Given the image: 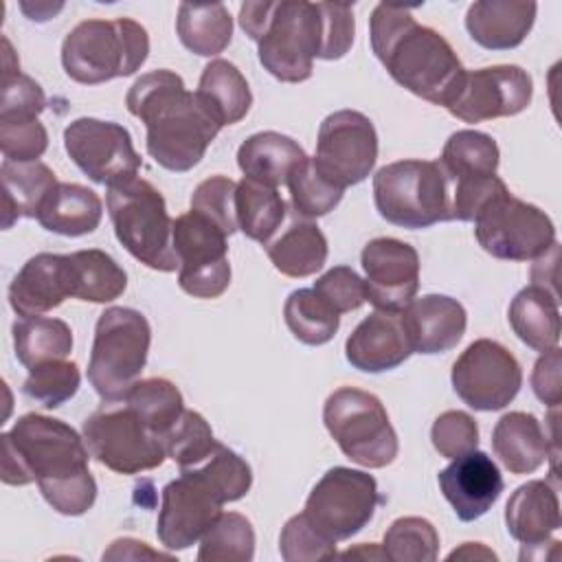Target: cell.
<instances>
[{
	"mask_svg": "<svg viewBox=\"0 0 562 562\" xmlns=\"http://www.w3.org/2000/svg\"><path fill=\"white\" fill-rule=\"evenodd\" d=\"M46 108L42 86L18 70H2L0 119H37Z\"/></svg>",
	"mask_w": 562,
	"mask_h": 562,
	"instance_id": "681fc988",
	"label": "cell"
},
{
	"mask_svg": "<svg viewBox=\"0 0 562 562\" xmlns=\"http://www.w3.org/2000/svg\"><path fill=\"white\" fill-rule=\"evenodd\" d=\"M224 498L193 468L180 470V476L162 487L156 536L167 551H180L195 544L222 514Z\"/></svg>",
	"mask_w": 562,
	"mask_h": 562,
	"instance_id": "e0dca14e",
	"label": "cell"
},
{
	"mask_svg": "<svg viewBox=\"0 0 562 562\" xmlns=\"http://www.w3.org/2000/svg\"><path fill=\"white\" fill-rule=\"evenodd\" d=\"M501 151L496 140L476 130H459L443 145L439 165L452 184L481 182L496 176Z\"/></svg>",
	"mask_w": 562,
	"mask_h": 562,
	"instance_id": "1f68e13d",
	"label": "cell"
},
{
	"mask_svg": "<svg viewBox=\"0 0 562 562\" xmlns=\"http://www.w3.org/2000/svg\"><path fill=\"white\" fill-rule=\"evenodd\" d=\"M272 266L292 279L316 274L327 261V237L312 220L292 222L274 241L266 244Z\"/></svg>",
	"mask_w": 562,
	"mask_h": 562,
	"instance_id": "d6a6232c",
	"label": "cell"
},
{
	"mask_svg": "<svg viewBox=\"0 0 562 562\" xmlns=\"http://www.w3.org/2000/svg\"><path fill=\"white\" fill-rule=\"evenodd\" d=\"M105 206L116 239L134 259L158 272L178 270L173 220L162 193L151 182L136 176L108 187Z\"/></svg>",
	"mask_w": 562,
	"mask_h": 562,
	"instance_id": "8992f818",
	"label": "cell"
},
{
	"mask_svg": "<svg viewBox=\"0 0 562 562\" xmlns=\"http://www.w3.org/2000/svg\"><path fill=\"white\" fill-rule=\"evenodd\" d=\"M307 158L305 149L290 136L279 132H257L237 149V165L244 178L279 187Z\"/></svg>",
	"mask_w": 562,
	"mask_h": 562,
	"instance_id": "4316f807",
	"label": "cell"
},
{
	"mask_svg": "<svg viewBox=\"0 0 562 562\" xmlns=\"http://www.w3.org/2000/svg\"><path fill=\"white\" fill-rule=\"evenodd\" d=\"M143 558H171L169 553H160L147 547V542L134 538H121L103 551V560H143Z\"/></svg>",
	"mask_w": 562,
	"mask_h": 562,
	"instance_id": "11a10c76",
	"label": "cell"
},
{
	"mask_svg": "<svg viewBox=\"0 0 562 562\" xmlns=\"http://www.w3.org/2000/svg\"><path fill=\"white\" fill-rule=\"evenodd\" d=\"M176 31L182 46L200 57L220 55L233 40V18L222 2H180Z\"/></svg>",
	"mask_w": 562,
	"mask_h": 562,
	"instance_id": "836d02e7",
	"label": "cell"
},
{
	"mask_svg": "<svg viewBox=\"0 0 562 562\" xmlns=\"http://www.w3.org/2000/svg\"><path fill=\"white\" fill-rule=\"evenodd\" d=\"M255 558V529L237 512H222L200 538V562H250Z\"/></svg>",
	"mask_w": 562,
	"mask_h": 562,
	"instance_id": "ab89813d",
	"label": "cell"
},
{
	"mask_svg": "<svg viewBox=\"0 0 562 562\" xmlns=\"http://www.w3.org/2000/svg\"><path fill=\"white\" fill-rule=\"evenodd\" d=\"M474 237L479 246L496 259L533 261L555 244L551 217L503 184L474 215Z\"/></svg>",
	"mask_w": 562,
	"mask_h": 562,
	"instance_id": "30bf717a",
	"label": "cell"
},
{
	"mask_svg": "<svg viewBox=\"0 0 562 562\" xmlns=\"http://www.w3.org/2000/svg\"><path fill=\"white\" fill-rule=\"evenodd\" d=\"M288 191H290V202L296 215L303 220H316L334 211L340 200L345 189L334 184L329 178H325L312 158H305L290 176H288Z\"/></svg>",
	"mask_w": 562,
	"mask_h": 562,
	"instance_id": "60d3db41",
	"label": "cell"
},
{
	"mask_svg": "<svg viewBox=\"0 0 562 562\" xmlns=\"http://www.w3.org/2000/svg\"><path fill=\"white\" fill-rule=\"evenodd\" d=\"M505 525L522 547L547 544L562 525L558 492L540 479L522 483L507 501Z\"/></svg>",
	"mask_w": 562,
	"mask_h": 562,
	"instance_id": "d4e9b609",
	"label": "cell"
},
{
	"mask_svg": "<svg viewBox=\"0 0 562 562\" xmlns=\"http://www.w3.org/2000/svg\"><path fill=\"white\" fill-rule=\"evenodd\" d=\"M439 490L463 522H472L487 514L498 501L505 483L498 465L490 454L470 450L437 474Z\"/></svg>",
	"mask_w": 562,
	"mask_h": 562,
	"instance_id": "ffe728a7",
	"label": "cell"
},
{
	"mask_svg": "<svg viewBox=\"0 0 562 562\" xmlns=\"http://www.w3.org/2000/svg\"><path fill=\"white\" fill-rule=\"evenodd\" d=\"M514 334L531 349L544 353L560 342L558 294L542 285L522 288L507 310Z\"/></svg>",
	"mask_w": 562,
	"mask_h": 562,
	"instance_id": "83f0119b",
	"label": "cell"
},
{
	"mask_svg": "<svg viewBox=\"0 0 562 562\" xmlns=\"http://www.w3.org/2000/svg\"><path fill=\"white\" fill-rule=\"evenodd\" d=\"M127 112L147 127V154L167 171H189L222 130L180 75L151 70L140 75L125 97Z\"/></svg>",
	"mask_w": 562,
	"mask_h": 562,
	"instance_id": "7a4b0ae2",
	"label": "cell"
},
{
	"mask_svg": "<svg viewBox=\"0 0 562 562\" xmlns=\"http://www.w3.org/2000/svg\"><path fill=\"white\" fill-rule=\"evenodd\" d=\"M533 97L531 75L514 64L465 70L446 110L463 123H481L516 116L529 108Z\"/></svg>",
	"mask_w": 562,
	"mask_h": 562,
	"instance_id": "ac0fdd59",
	"label": "cell"
},
{
	"mask_svg": "<svg viewBox=\"0 0 562 562\" xmlns=\"http://www.w3.org/2000/svg\"><path fill=\"white\" fill-rule=\"evenodd\" d=\"M191 468L198 470L217 490V494L224 498V503L244 498L252 485L250 465L235 450L226 448L220 441L215 443V448L211 450V454L204 461H200L198 465H191Z\"/></svg>",
	"mask_w": 562,
	"mask_h": 562,
	"instance_id": "f6af8a7d",
	"label": "cell"
},
{
	"mask_svg": "<svg viewBox=\"0 0 562 562\" xmlns=\"http://www.w3.org/2000/svg\"><path fill=\"white\" fill-rule=\"evenodd\" d=\"M235 189L237 182L226 176H211L202 180L191 195V211L215 222L226 235L237 231L235 220Z\"/></svg>",
	"mask_w": 562,
	"mask_h": 562,
	"instance_id": "bcb514c9",
	"label": "cell"
},
{
	"mask_svg": "<svg viewBox=\"0 0 562 562\" xmlns=\"http://www.w3.org/2000/svg\"><path fill=\"white\" fill-rule=\"evenodd\" d=\"M279 553L285 562H314L336 555V542L321 536L301 514L292 516L279 536Z\"/></svg>",
	"mask_w": 562,
	"mask_h": 562,
	"instance_id": "7dc6e473",
	"label": "cell"
},
{
	"mask_svg": "<svg viewBox=\"0 0 562 562\" xmlns=\"http://www.w3.org/2000/svg\"><path fill=\"white\" fill-rule=\"evenodd\" d=\"M323 20V48L318 59H340L349 53L356 33V20L351 4L318 2Z\"/></svg>",
	"mask_w": 562,
	"mask_h": 562,
	"instance_id": "f5cc1de1",
	"label": "cell"
},
{
	"mask_svg": "<svg viewBox=\"0 0 562 562\" xmlns=\"http://www.w3.org/2000/svg\"><path fill=\"white\" fill-rule=\"evenodd\" d=\"M378 503L380 492L371 474L336 465L312 487L303 516L321 536L338 542L367 527Z\"/></svg>",
	"mask_w": 562,
	"mask_h": 562,
	"instance_id": "7c38bea8",
	"label": "cell"
},
{
	"mask_svg": "<svg viewBox=\"0 0 562 562\" xmlns=\"http://www.w3.org/2000/svg\"><path fill=\"white\" fill-rule=\"evenodd\" d=\"M217 439L209 422L198 411H182L178 422L165 435V452L171 461L178 463L180 470L198 465L204 461L215 448Z\"/></svg>",
	"mask_w": 562,
	"mask_h": 562,
	"instance_id": "ee69618b",
	"label": "cell"
},
{
	"mask_svg": "<svg viewBox=\"0 0 562 562\" xmlns=\"http://www.w3.org/2000/svg\"><path fill=\"white\" fill-rule=\"evenodd\" d=\"M452 558H483V560H496V553L485 549L481 542H463L461 549H454L450 555Z\"/></svg>",
	"mask_w": 562,
	"mask_h": 562,
	"instance_id": "9f6ffc18",
	"label": "cell"
},
{
	"mask_svg": "<svg viewBox=\"0 0 562 562\" xmlns=\"http://www.w3.org/2000/svg\"><path fill=\"white\" fill-rule=\"evenodd\" d=\"M103 217L101 198L77 182H57L37 213L42 228L64 235L81 237L92 233Z\"/></svg>",
	"mask_w": 562,
	"mask_h": 562,
	"instance_id": "f1b7e54d",
	"label": "cell"
},
{
	"mask_svg": "<svg viewBox=\"0 0 562 562\" xmlns=\"http://www.w3.org/2000/svg\"><path fill=\"white\" fill-rule=\"evenodd\" d=\"M452 389L474 411H501L518 395L522 369L496 340L479 338L452 364Z\"/></svg>",
	"mask_w": 562,
	"mask_h": 562,
	"instance_id": "5bb4252c",
	"label": "cell"
},
{
	"mask_svg": "<svg viewBox=\"0 0 562 562\" xmlns=\"http://www.w3.org/2000/svg\"><path fill=\"white\" fill-rule=\"evenodd\" d=\"M413 353L400 312L375 310L362 318L345 342L347 362L364 373H382L400 367Z\"/></svg>",
	"mask_w": 562,
	"mask_h": 562,
	"instance_id": "603a6c76",
	"label": "cell"
},
{
	"mask_svg": "<svg viewBox=\"0 0 562 562\" xmlns=\"http://www.w3.org/2000/svg\"><path fill=\"white\" fill-rule=\"evenodd\" d=\"M149 55V35L132 18L83 20L61 44L66 75L83 86H97L134 75Z\"/></svg>",
	"mask_w": 562,
	"mask_h": 562,
	"instance_id": "5b68a950",
	"label": "cell"
},
{
	"mask_svg": "<svg viewBox=\"0 0 562 562\" xmlns=\"http://www.w3.org/2000/svg\"><path fill=\"white\" fill-rule=\"evenodd\" d=\"M64 147L70 160L92 180L105 187L136 178L143 160L130 132L114 123L81 116L66 125Z\"/></svg>",
	"mask_w": 562,
	"mask_h": 562,
	"instance_id": "2e32d148",
	"label": "cell"
},
{
	"mask_svg": "<svg viewBox=\"0 0 562 562\" xmlns=\"http://www.w3.org/2000/svg\"><path fill=\"white\" fill-rule=\"evenodd\" d=\"M336 314L358 310L367 301L364 279L349 266H334L314 281L312 288Z\"/></svg>",
	"mask_w": 562,
	"mask_h": 562,
	"instance_id": "816d5d0a",
	"label": "cell"
},
{
	"mask_svg": "<svg viewBox=\"0 0 562 562\" xmlns=\"http://www.w3.org/2000/svg\"><path fill=\"white\" fill-rule=\"evenodd\" d=\"M195 94L222 127L239 123L252 105L246 77L226 59H213L204 66Z\"/></svg>",
	"mask_w": 562,
	"mask_h": 562,
	"instance_id": "4dcf8cb0",
	"label": "cell"
},
{
	"mask_svg": "<svg viewBox=\"0 0 562 562\" xmlns=\"http://www.w3.org/2000/svg\"><path fill=\"white\" fill-rule=\"evenodd\" d=\"M2 176V228H11V224L20 217H35L57 187V178L50 167L40 160L33 162H13L4 160L0 167Z\"/></svg>",
	"mask_w": 562,
	"mask_h": 562,
	"instance_id": "f546056e",
	"label": "cell"
},
{
	"mask_svg": "<svg viewBox=\"0 0 562 562\" xmlns=\"http://www.w3.org/2000/svg\"><path fill=\"white\" fill-rule=\"evenodd\" d=\"M48 147V132L40 119H0V151L4 160L33 162Z\"/></svg>",
	"mask_w": 562,
	"mask_h": 562,
	"instance_id": "c3c4849f",
	"label": "cell"
},
{
	"mask_svg": "<svg viewBox=\"0 0 562 562\" xmlns=\"http://www.w3.org/2000/svg\"><path fill=\"white\" fill-rule=\"evenodd\" d=\"M75 299L90 303H110L127 288V274L105 250L88 248L70 252Z\"/></svg>",
	"mask_w": 562,
	"mask_h": 562,
	"instance_id": "8d00e7d4",
	"label": "cell"
},
{
	"mask_svg": "<svg viewBox=\"0 0 562 562\" xmlns=\"http://www.w3.org/2000/svg\"><path fill=\"white\" fill-rule=\"evenodd\" d=\"M13 349L15 358L26 369L66 360L72 351V331L59 318L22 316L13 323Z\"/></svg>",
	"mask_w": 562,
	"mask_h": 562,
	"instance_id": "e575fe53",
	"label": "cell"
},
{
	"mask_svg": "<svg viewBox=\"0 0 562 562\" xmlns=\"http://www.w3.org/2000/svg\"><path fill=\"white\" fill-rule=\"evenodd\" d=\"M342 558H353V555H360V558H373V560H384L386 555H384V551L382 549H378L375 544H369V549H367V544H362V547H358V549H347L345 553H340Z\"/></svg>",
	"mask_w": 562,
	"mask_h": 562,
	"instance_id": "6f0895ef",
	"label": "cell"
},
{
	"mask_svg": "<svg viewBox=\"0 0 562 562\" xmlns=\"http://www.w3.org/2000/svg\"><path fill=\"white\" fill-rule=\"evenodd\" d=\"M492 450L512 474H531L549 457V437L531 413H505L492 430Z\"/></svg>",
	"mask_w": 562,
	"mask_h": 562,
	"instance_id": "484cf974",
	"label": "cell"
},
{
	"mask_svg": "<svg viewBox=\"0 0 562 562\" xmlns=\"http://www.w3.org/2000/svg\"><path fill=\"white\" fill-rule=\"evenodd\" d=\"M235 220L248 239L266 246L285 220V202L274 187L241 178L235 189Z\"/></svg>",
	"mask_w": 562,
	"mask_h": 562,
	"instance_id": "d590c367",
	"label": "cell"
},
{
	"mask_svg": "<svg viewBox=\"0 0 562 562\" xmlns=\"http://www.w3.org/2000/svg\"><path fill=\"white\" fill-rule=\"evenodd\" d=\"M323 422L342 454L362 468H384L395 461L400 441L386 408L369 391L336 389L323 406Z\"/></svg>",
	"mask_w": 562,
	"mask_h": 562,
	"instance_id": "9c48e42d",
	"label": "cell"
},
{
	"mask_svg": "<svg viewBox=\"0 0 562 562\" xmlns=\"http://www.w3.org/2000/svg\"><path fill=\"white\" fill-rule=\"evenodd\" d=\"M378 213L402 228H428L452 220L450 180L439 160H397L373 176Z\"/></svg>",
	"mask_w": 562,
	"mask_h": 562,
	"instance_id": "52a82bcc",
	"label": "cell"
},
{
	"mask_svg": "<svg viewBox=\"0 0 562 562\" xmlns=\"http://www.w3.org/2000/svg\"><path fill=\"white\" fill-rule=\"evenodd\" d=\"M79 384L81 373L75 362L53 360L29 369V378L22 384V393L44 408H57L70 397H75Z\"/></svg>",
	"mask_w": 562,
	"mask_h": 562,
	"instance_id": "7bdbcfd3",
	"label": "cell"
},
{
	"mask_svg": "<svg viewBox=\"0 0 562 562\" xmlns=\"http://www.w3.org/2000/svg\"><path fill=\"white\" fill-rule=\"evenodd\" d=\"M367 301L382 312H402L419 290V255L395 237H375L362 252Z\"/></svg>",
	"mask_w": 562,
	"mask_h": 562,
	"instance_id": "d6986e66",
	"label": "cell"
},
{
	"mask_svg": "<svg viewBox=\"0 0 562 562\" xmlns=\"http://www.w3.org/2000/svg\"><path fill=\"white\" fill-rule=\"evenodd\" d=\"M68 296H75L70 255H35L9 285V303L18 316H42L59 307Z\"/></svg>",
	"mask_w": 562,
	"mask_h": 562,
	"instance_id": "44dd1931",
	"label": "cell"
},
{
	"mask_svg": "<svg viewBox=\"0 0 562 562\" xmlns=\"http://www.w3.org/2000/svg\"><path fill=\"white\" fill-rule=\"evenodd\" d=\"M382 551L393 562H432L439 555V533L426 518L402 516L386 529Z\"/></svg>",
	"mask_w": 562,
	"mask_h": 562,
	"instance_id": "b9f144b4",
	"label": "cell"
},
{
	"mask_svg": "<svg viewBox=\"0 0 562 562\" xmlns=\"http://www.w3.org/2000/svg\"><path fill=\"white\" fill-rule=\"evenodd\" d=\"M239 26L257 42L259 64L279 81L301 83L312 77L323 48L318 2L259 0L239 7Z\"/></svg>",
	"mask_w": 562,
	"mask_h": 562,
	"instance_id": "277c9868",
	"label": "cell"
},
{
	"mask_svg": "<svg viewBox=\"0 0 562 562\" xmlns=\"http://www.w3.org/2000/svg\"><path fill=\"white\" fill-rule=\"evenodd\" d=\"M430 441L441 457L457 459L470 450H476L479 426L474 417L463 411H446L435 419Z\"/></svg>",
	"mask_w": 562,
	"mask_h": 562,
	"instance_id": "f907efd6",
	"label": "cell"
},
{
	"mask_svg": "<svg viewBox=\"0 0 562 562\" xmlns=\"http://www.w3.org/2000/svg\"><path fill=\"white\" fill-rule=\"evenodd\" d=\"M400 321L413 353H443L457 347L465 334V307L446 294H426L413 299L402 312Z\"/></svg>",
	"mask_w": 562,
	"mask_h": 562,
	"instance_id": "7402d4cb",
	"label": "cell"
},
{
	"mask_svg": "<svg viewBox=\"0 0 562 562\" xmlns=\"http://www.w3.org/2000/svg\"><path fill=\"white\" fill-rule=\"evenodd\" d=\"M283 318L292 336L312 347L329 342L340 327V314H336L312 288L294 290L285 299Z\"/></svg>",
	"mask_w": 562,
	"mask_h": 562,
	"instance_id": "f35d334b",
	"label": "cell"
},
{
	"mask_svg": "<svg viewBox=\"0 0 562 562\" xmlns=\"http://www.w3.org/2000/svg\"><path fill=\"white\" fill-rule=\"evenodd\" d=\"M316 169L340 189L362 182L378 160V132L358 110H338L323 119L316 138Z\"/></svg>",
	"mask_w": 562,
	"mask_h": 562,
	"instance_id": "9a60e30c",
	"label": "cell"
},
{
	"mask_svg": "<svg viewBox=\"0 0 562 562\" xmlns=\"http://www.w3.org/2000/svg\"><path fill=\"white\" fill-rule=\"evenodd\" d=\"M83 439L90 457L116 474L154 470L167 459L162 439L121 397L103 402L86 417Z\"/></svg>",
	"mask_w": 562,
	"mask_h": 562,
	"instance_id": "8fae6325",
	"label": "cell"
},
{
	"mask_svg": "<svg viewBox=\"0 0 562 562\" xmlns=\"http://www.w3.org/2000/svg\"><path fill=\"white\" fill-rule=\"evenodd\" d=\"M536 2L481 0L465 13L470 37L487 50H512L525 42L536 22Z\"/></svg>",
	"mask_w": 562,
	"mask_h": 562,
	"instance_id": "cb8c5ba5",
	"label": "cell"
},
{
	"mask_svg": "<svg viewBox=\"0 0 562 562\" xmlns=\"http://www.w3.org/2000/svg\"><path fill=\"white\" fill-rule=\"evenodd\" d=\"M88 446L61 419L40 413L22 415L2 435V481L37 483L46 503L64 516H81L97 501V481L88 468Z\"/></svg>",
	"mask_w": 562,
	"mask_h": 562,
	"instance_id": "6da1fadb",
	"label": "cell"
},
{
	"mask_svg": "<svg viewBox=\"0 0 562 562\" xmlns=\"http://www.w3.org/2000/svg\"><path fill=\"white\" fill-rule=\"evenodd\" d=\"M369 40L375 57L395 83L435 105H448L463 79L450 42L415 20L404 4L380 2L369 18Z\"/></svg>",
	"mask_w": 562,
	"mask_h": 562,
	"instance_id": "3957f363",
	"label": "cell"
},
{
	"mask_svg": "<svg viewBox=\"0 0 562 562\" xmlns=\"http://www.w3.org/2000/svg\"><path fill=\"white\" fill-rule=\"evenodd\" d=\"M560 347H553L549 351H544L531 373V389L536 393V397L551 406L558 408L562 402V380H560Z\"/></svg>",
	"mask_w": 562,
	"mask_h": 562,
	"instance_id": "db71d44e",
	"label": "cell"
},
{
	"mask_svg": "<svg viewBox=\"0 0 562 562\" xmlns=\"http://www.w3.org/2000/svg\"><path fill=\"white\" fill-rule=\"evenodd\" d=\"M121 400L127 402L143 417V422L162 439V443L165 435L184 411L180 389L167 378L138 380L123 393Z\"/></svg>",
	"mask_w": 562,
	"mask_h": 562,
	"instance_id": "74e56055",
	"label": "cell"
},
{
	"mask_svg": "<svg viewBox=\"0 0 562 562\" xmlns=\"http://www.w3.org/2000/svg\"><path fill=\"white\" fill-rule=\"evenodd\" d=\"M151 327L143 312L108 307L94 325L88 382L103 402L123 397L138 382L149 353Z\"/></svg>",
	"mask_w": 562,
	"mask_h": 562,
	"instance_id": "ba28073f",
	"label": "cell"
},
{
	"mask_svg": "<svg viewBox=\"0 0 562 562\" xmlns=\"http://www.w3.org/2000/svg\"><path fill=\"white\" fill-rule=\"evenodd\" d=\"M226 233L200 215L187 211L173 220V250L178 255V285L195 299H217L231 285Z\"/></svg>",
	"mask_w": 562,
	"mask_h": 562,
	"instance_id": "4fadbf2b",
	"label": "cell"
}]
</instances>
